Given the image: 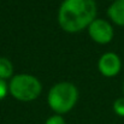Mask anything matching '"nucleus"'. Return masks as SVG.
<instances>
[{
	"label": "nucleus",
	"instance_id": "20e7f679",
	"mask_svg": "<svg viewBox=\"0 0 124 124\" xmlns=\"http://www.w3.org/2000/svg\"><path fill=\"white\" fill-rule=\"evenodd\" d=\"M88 33L94 41L101 45L108 43L113 39V28L105 19L95 18L88 27Z\"/></svg>",
	"mask_w": 124,
	"mask_h": 124
},
{
	"label": "nucleus",
	"instance_id": "f03ea898",
	"mask_svg": "<svg viewBox=\"0 0 124 124\" xmlns=\"http://www.w3.org/2000/svg\"><path fill=\"white\" fill-rule=\"evenodd\" d=\"M78 98L77 88L69 82L53 85L48 93V105L58 115L66 113L74 108Z\"/></svg>",
	"mask_w": 124,
	"mask_h": 124
},
{
	"label": "nucleus",
	"instance_id": "7ed1b4c3",
	"mask_svg": "<svg viewBox=\"0 0 124 124\" xmlns=\"http://www.w3.org/2000/svg\"><path fill=\"white\" fill-rule=\"evenodd\" d=\"M8 88L15 99L19 101H33L40 95L42 85L36 77L22 74L12 77Z\"/></svg>",
	"mask_w": 124,
	"mask_h": 124
},
{
	"label": "nucleus",
	"instance_id": "423d86ee",
	"mask_svg": "<svg viewBox=\"0 0 124 124\" xmlns=\"http://www.w3.org/2000/svg\"><path fill=\"white\" fill-rule=\"evenodd\" d=\"M108 17L118 25L124 27V0H116L108 7Z\"/></svg>",
	"mask_w": 124,
	"mask_h": 124
},
{
	"label": "nucleus",
	"instance_id": "6e6552de",
	"mask_svg": "<svg viewBox=\"0 0 124 124\" xmlns=\"http://www.w3.org/2000/svg\"><path fill=\"white\" fill-rule=\"evenodd\" d=\"M113 111L118 116L124 117V98H119L113 102Z\"/></svg>",
	"mask_w": 124,
	"mask_h": 124
},
{
	"label": "nucleus",
	"instance_id": "f257e3e1",
	"mask_svg": "<svg viewBox=\"0 0 124 124\" xmlns=\"http://www.w3.org/2000/svg\"><path fill=\"white\" fill-rule=\"evenodd\" d=\"M96 16L94 0H64L59 7L58 22L68 33H77L89 27Z\"/></svg>",
	"mask_w": 124,
	"mask_h": 124
},
{
	"label": "nucleus",
	"instance_id": "1a4fd4ad",
	"mask_svg": "<svg viewBox=\"0 0 124 124\" xmlns=\"http://www.w3.org/2000/svg\"><path fill=\"white\" fill-rule=\"evenodd\" d=\"M45 124H66V123H65L64 118H63L60 115H55V116L49 117V118L46 121Z\"/></svg>",
	"mask_w": 124,
	"mask_h": 124
},
{
	"label": "nucleus",
	"instance_id": "39448f33",
	"mask_svg": "<svg viewBox=\"0 0 124 124\" xmlns=\"http://www.w3.org/2000/svg\"><path fill=\"white\" fill-rule=\"evenodd\" d=\"M121 66H122V64H121L119 57L116 53H111V52L105 53L98 63V68H99L100 72L106 77L116 76L119 72Z\"/></svg>",
	"mask_w": 124,
	"mask_h": 124
},
{
	"label": "nucleus",
	"instance_id": "0eeeda50",
	"mask_svg": "<svg viewBox=\"0 0 124 124\" xmlns=\"http://www.w3.org/2000/svg\"><path fill=\"white\" fill-rule=\"evenodd\" d=\"M13 66L7 58L0 57V80H6L12 76Z\"/></svg>",
	"mask_w": 124,
	"mask_h": 124
},
{
	"label": "nucleus",
	"instance_id": "9b49d317",
	"mask_svg": "<svg viewBox=\"0 0 124 124\" xmlns=\"http://www.w3.org/2000/svg\"><path fill=\"white\" fill-rule=\"evenodd\" d=\"M123 92H124V83H123Z\"/></svg>",
	"mask_w": 124,
	"mask_h": 124
},
{
	"label": "nucleus",
	"instance_id": "f8f14e48",
	"mask_svg": "<svg viewBox=\"0 0 124 124\" xmlns=\"http://www.w3.org/2000/svg\"><path fill=\"white\" fill-rule=\"evenodd\" d=\"M115 1H116V0H115Z\"/></svg>",
	"mask_w": 124,
	"mask_h": 124
},
{
	"label": "nucleus",
	"instance_id": "9d476101",
	"mask_svg": "<svg viewBox=\"0 0 124 124\" xmlns=\"http://www.w3.org/2000/svg\"><path fill=\"white\" fill-rule=\"evenodd\" d=\"M7 94V84L4 80H0V100H2Z\"/></svg>",
	"mask_w": 124,
	"mask_h": 124
}]
</instances>
